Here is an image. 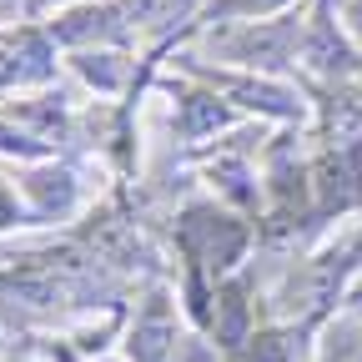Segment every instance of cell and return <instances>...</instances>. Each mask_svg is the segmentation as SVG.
<instances>
[{
    "mask_svg": "<svg viewBox=\"0 0 362 362\" xmlns=\"http://www.w3.org/2000/svg\"><path fill=\"white\" fill-rule=\"evenodd\" d=\"M302 25L307 21H242V25H206V45L216 56H226V66H247L257 76H272L287 56L302 51Z\"/></svg>",
    "mask_w": 362,
    "mask_h": 362,
    "instance_id": "cell-1",
    "label": "cell"
},
{
    "mask_svg": "<svg viewBox=\"0 0 362 362\" xmlns=\"http://www.w3.org/2000/svg\"><path fill=\"white\" fill-rule=\"evenodd\" d=\"M176 242L187 252L192 272H211V277H226L242 252H247V221L221 211V206H187L176 221Z\"/></svg>",
    "mask_w": 362,
    "mask_h": 362,
    "instance_id": "cell-2",
    "label": "cell"
},
{
    "mask_svg": "<svg viewBox=\"0 0 362 362\" xmlns=\"http://www.w3.org/2000/svg\"><path fill=\"white\" fill-rule=\"evenodd\" d=\"M56 71H61L56 40L40 21L6 30V40H0V90H40L56 81Z\"/></svg>",
    "mask_w": 362,
    "mask_h": 362,
    "instance_id": "cell-3",
    "label": "cell"
},
{
    "mask_svg": "<svg viewBox=\"0 0 362 362\" xmlns=\"http://www.w3.org/2000/svg\"><path fill=\"white\" fill-rule=\"evenodd\" d=\"M40 25L51 30V40L61 51H101V45H131L136 40L111 0H81V6H66Z\"/></svg>",
    "mask_w": 362,
    "mask_h": 362,
    "instance_id": "cell-4",
    "label": "cell"
},
{
    "mask_svg": "<svg viewBox=\"0 0 362 362\" xmlns=\"http://www.w3.org/2000/svg\"><path fill=\"white\" fill-rule=\"evenodd\" d=\"M221 101H232L237 111H252V116H267V121H302V96L292 86H282V81H272V76H257V71H247V76H232V71H197Z\"/></svg>",
    "mask_w": 362,
    "mask_h": 362,
    "instance_id": "cell-5",
    "label": "cell"
},
{
    "mask_svg": "<svg viewBox=\"0 0 362 362\" xmlns=\"http://www.w3.org/2000/svg\"><path fill=\"white\" fill-rule=\"evenodd\" d=\"M347 267H352V257H347V252L312 257V262L297 272V277H292V287H287L282 317H297V322H312V317H322V312L337 302V292H342Z\"/></svg>",
    "mask_w": 362,
    "mask_h": 362,
    "instance_id": "cell-6",
    "label": "cell"
},
{
    "mask_svg": "<svg viewBox=\"0 0 362 362\" xmlns=\"http://www.w3.org/2000/svg\"><path fill=\"white\" fill-rule=\"evenodd\" d=\"M21 197L30 206V221H61L81 206V187L76 176L56 161H30L21 176Z\"/></svg>",
    "mask_w": 362,
    "mask_h": 362,
    "instance_id": "cell-7",
    "label": "cell"
},
{
    "mask_svg": "<svg viewBox=\"0 0 362 362\" xmlns=\"http://www.w3.org/2000/svg\"><path fill=\"white\" fill-rule=\"evenodd\" d=\"M352 45H357V40L347 35V25L332 21V11H317V21L302 25V51H297V61H307L317 76H342V71H352V61H357Z\"/></svg>",
    "mask_w": 362,
    "mask_h": 362,
    "instance_id": "cell-8",
    "label": "cell"
},
{
    "mask_svg": "<svg viewBox=\"0 0 362 362\" xmlns=\"http://www.w3.org/2000/svg\"><path fill=\"white\" fill-rule=\"evenodd\" d=\"M176 357V312L151 297V307L136 312V322L126 327V362H171Z\"/></svg>",
    "mask_w": 362,
    "mask_h": 362,
    "instance_id": "cell-9",
    "label": "cell"
},
{
    "mask_svg": "<svg viewBox=\"0 0 362 362\" xmlns=\"http://www.w3.org/2000/svg\"><path fill=\"white\" fill-rule=\"evenodd\" d=\"M111 6L131 25V35H166L181 21H197L206 0H111Z\"/></svg>",
    "mask_w": 362,
    "mask_h": 362,
    "instance_id": "cell-10",
    "label": "cell"
},
{
    "mask_svg": "<svg viewBox=\"0 0 362 362\" xmlns=\"http://www.w3.org/2000/svg\"><path fill=\"white\" fill-rule=\"evenodd\" d=\"M71 71L101 96H121L136 61H131V45H101V51H71Z\"/></svg>",
    "mask_w": 362,
    "mask_h": 362,
    "instance_id": "cell-11",
    "label": "cell"
},
{
    "mask_svg": "<svg viewBox=\"0 0 362 362\" xmlns=\"http://www.w3.org/2000/svg\"><path fill=\"white\" fill-rule=\"evenodd\" d=\"M232 121H237V106L221 101L211 86H206V90H187V96H181V106H176V126H181V136H187V141H211V136L226 131Z\"/></svg>",
    "mask_w": 362,
    "mask_h": 362,
    "instance_id": "cell-12",
    "label": "cell"
},
{
    "mask_svg": "<svg viewBox=\"0 0 362 362\" xmlns=\"http://www.w3.org/2000/svg\"><path fill=\"white\" fill-rule=\"evenodd\" d=\"M90 221H96V226L86 232V247L96 252L101 262H111V267H136V262H141V232H136V221H121L111 211L90 216Z\"/></svg>",
    "mask_w": 362,
    "mask_h": 362,
    "instance_id": "cell-13",
    "label": "cell"
},
{
    "mask_svg": "<svg viewBox=\"0 0 362 362\" xmlns=\"http://www.w3.org/2000/svg\"><path fill=\"white\" fill-rule=\"evenodd\" d=\"M312 192H317V202H322L327 211H347V206H357V166H352V156H322L312 166Z\"/></svg>",
    "mask_w": 362,
    "mask_h": 362,
    "instance_id": "cell-14",
    "label": "cell"
},
{
    "mask_svg": "<svg viewBox=\"0 0 362 362\" xmlns=\"http://www.w3.org/2000/svg\"><path fill=\"white\" fill-rule=\"evenodd\" d=\"M297 6V0H206L197 25H242V21H277Z\"/></svg>",
    "mask_w": 362,
    "mask_h": 362,
    "instance_id": "cell-15",
    "label": "cell"
},
{
    "mask_svg": "<svg viewBox=\"0 0 362 362\" xmlns=\"http://www.w3.org/2000/svg\"><path fill=\"white\" fill-rule=\"evenodd\" d=\"M312 362H362V312L332 322L322 342L312 347Z\"/></svg>",
    "mask_w": 362,
    "mask_h": 362,
    "instance_id": "cell-16",
    "label": "cell"
},
{
    "mask_svg": "<svg viewBox=\"0 0 362 362\" xmlns=\"http://www.w3.org/2000/svg\"><path fill=\"white\" fill-rule=\"evenodd\" d=\"M206 176H211V187H216L226 202H242V206H252V202H257V187H242V181H252L247 156H221V161H211V166H206Z\"/></svg>",
    "mask_w": 362,
    "mask_h": 362,
    "instance_id": "cell-17",
    "label": "cell"
},
{
    "mask_svg": "<svg viewBox=\"0 0 362 362\" xmlns=\"http://www.w3.org/2000/svg\"><path fill=\"white\" fill-rule=\"evenodd\" d=\"M25 221H30V206H25L21 187L0 176V232H16V226H25Z\"/></svg>",
    "mask_w": 362,
    "mask_h": 362,
    "instance_id": "cell-18",
    "label": "cell"
},
{
    "mask_svg": "<svg viewBox=\"0 0 362 362\" xmlns=\"http://www.w3.org/2000/svg\"><path fill=\"white\" fill-rule=\"evenodd\" d=\"M66 6H81V0H25V21H51L56 11H66Z\"/></svg>",
    "mask_w": 362,
    "mask_h": 362,
    "instance_id": "cell-19",
    "label": "cell"
},
{
    "mask_svg": "<svg viewBox=\"0 0 362 362\" xmlns=\"http://www.w3.org/2000/svg\"><path fill=\"white\" fill-rule=\"evenodd\" d=\"M342 25H347V35L362 45V0H352V6H342Z\"/></svg>",
    "mask_w": 362,
    "mask_h": 362,
    "instance_id": "cell-20",
    "label": "cell"
},
{
    "mask_svg": "<svg viewBox=\"0 0 362 362\" xmlns=\"http://www.w3.org/2000/svg\"><path fill=\"white\" fill-rule=\"evenodd\" d=\"M0 362H45V357H35V352H0Z\"/></svg>",
    "mask_w": 362,
    "mask_h": 362,
    "instance_id": "cell-21",
    "label": "cell"
},
{
    "mask_svg": "<svg viewBox=\"0 0 362 362\" xmlns=\"http://www.w3.org/2000/svg\"><path fill=\"white\" fill-rule=\"evenodd\" d=\"M106 362H126V357H106Z\"/></svg>",
    "mask_w": 362,
    "mask_h": 362,
    "instance_id": "cell-22",
    "label": "cell"
},
{
    "mask_svg": "<svg viewBox=\"0 0 362 362\" xmlns=\"http://www.w3.org/2000/svg\"><path fill=\"white\" fill-rule=\"evenodd\" d=\"M357 312H362V302H357Z\"/></svg>",
    "mask_w": 362,
    "mask_h": 362,
    "instance_id": "cell-23",
    "label": "cell"
},
{
    "mask_svg": "<svg viewBox=\"0 0 362 362\" xmlns=\"http://www.w3.org/2000/svg\"><path fill=\"white\" fill-rule=\"evenodd\" d=\"M21 6H25V0H21Z\"/></svg>",
    "mask_w": 362,
    "mask_h": 362,
    "instance_id": "cell-24",
    "label": "cell"
}]
</instances>
